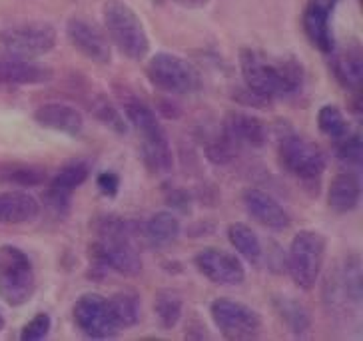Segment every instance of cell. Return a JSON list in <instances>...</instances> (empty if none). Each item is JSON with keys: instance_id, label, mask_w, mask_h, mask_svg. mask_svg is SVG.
I'll return each instance as SVG.
<instances>
[{"instance_id": "obj_1", "label": "cell", "mask_w": 363, "mask_h": 341, "mask_svg": "<svg viewBox=\"0 0 363 341\" xmlns=\"http://www.w3.org/2000/svg\"><path fill=\"white\" fill-rule=\"evenodd\" d=\"M240 68L247 92L266 102L298 94L303 86V66L296 58H272L252 48L240 52Z\"/></svg>"}, {"instance_id": "obj_2", "label": "cell", "mask_w": 363, "mask_h": 341, "mask_svg": "<svg viewBox=\"0 0 363 341\" xmlns=\"http://www.w3.org/2000/svg\"><path fill=\"white\" fill-rule=\"evenodd\" d=\"M108 40L130 60H142L150 52V38L140 16L122 0H108L102 9Z\"/></svg>"}, {"instance_id": "obj_3", "label": "cell", "mask_w": 363, "mask_h": 341, "mask_svg": "<svg viewBox=\"0 0 363 341\" xmlns=\"http://www.w3.org/2000/svg\"><path fill=\"white\" fill-rule=\"evenodd\" d=\"M128 122L142 140V156L152 172H170L174 166L170 142L154 110L140 100H130L124 106Z\"/></svg>"}, {"instance_id": "obj_4", "label": "cell", "mask_w": 363, "mask_h": 341, "mask_svg": "<svg viewBox=\"0 0 363 341\" xmlns=\"http://www.w3.org/2000/svg\"><path fill=\"white\" fill-rule=\"evenodd\" d=\"M36 289L33 262L21 247L0 245V298L11 306H22Z\"/></svg>"}, {"instance_id": "obj_5", "label": "cell", "mask_w": 363, "mask_h": 341, "mask_svg": "<svg viewBox=\"0 0 363 341\" xmlns=\"http://www.w3.org/2000/svg\"><path fill=\"white\" fill-rule=\"evenodd\" d=\"M325 259V237L315 230H301L288 250V272L296 286L311 289L320 279Z\"/></svg>"}, {"instance_id": "obj_6", "label": "cell", "mask_w": 363, "mask_h": 341, "mask_svg": "<svg viewBox=\"0 0 363 341\" xmlns=\"http://www.w3.org/2000/svg\"><path fill=\"white\" fill-rule=\"evenodd\" d=\"M146 78L154 88L168 94H192L202 84L200 72L188 60L170 52H158L150 58Z\"/></svg>"}, {"instance_id": "obj_7", "label": "cell", "mask_w": 363, "mask_h": 341, "mask_svg": "<svg viewBox=\"0 0 363 341\" xmlns=\"http://www.w3.org/2000/svg\"><path fill=\"white\" fill-rule=\"evenodd\" d=\"M56 46V28L48 22H26L0 30V52L33 60Z\"/></svg>"}, {"instance_id": "obj_8", "label": "cell", "mask_w": 363, "mask_h": 341, "mask_svg": "<svg viewBox=\"0 0 363 341\" xmlns=\"http://www.w3.org/2000/svg\"><path fill=\"white\" fill-rule=\"evenodd\" d=\"M281 166L301 181H318L325 170L323 150L308 138L289 132L279 142Z\"/></svg>"}, {"instance_id": "obj_9", "label": "cell", "mask_w": 363, "mask_h": 341, "mask_svg": "<svg viewBox=\"0 0 363 341\" xmlns=\"http://www.w3.org/2000/svg\"><path fill=\"white\" fill-rule=\"evenodd\" d=\"M210 313L216 328L228 340H254L262 330V318L256 309L242 301L220 298L212 301Z\"/></svg>"}, {"instance_id": "obj_10", "label": "cell", "mask_w": 363, "mask_h": 341, "mask_svg": "<svg viewBox=\"0 0 363 341\" xmlns=\"http://www.w3.org/2000/svg\"><path fill=\"white\" fill-rule=\"evenodd\" d=\"M74 323L86 337L92 340H108L118 333V325L112 311L108 306V299L98 294H84L78 298L72 309Z\"/></svg>"}, {"instance_id": "obj_11", "label": "cell", "mask_w": 363, "mask_h": 341, "mask_svg": "<svg viewBox=\"0 0 363 341\" xmlns=\"http://www.w3.org/2000/svg\"><path fill=\"white\" fill-rule=\"evenodd\" d=\"M92 256L100 266L116 272L120 276H138L142 272V259L138 250L134 247L130 237L124 235H100L92 245Z\"/></svg>"}, {"instance_id": "obj_12", "label": "cell", "mask_w": 363, "mask_h": 341, "mask_svg": "<svg viewBox=\"0 0 363 341\" xmlns=\"http://www.w3.org/2000/svg\"><path fill=\"white\" fill-rule=\"evenodd\" d=\"M196 267L203 277L218 286H240L246 279V269L242 262L218 247H206L196 256Z\"/></svg>"}, {"instance_id": "obj_13", "label": "cell", "mask_w": 363, "mask_h": 341, "mask_svg": "<svg viewBox=\"0 0 363 341\" xmlns=\"http://www.w3.org/2000/svg\"><path fill=\"white\" fill-rule=\"evenodd\" d=\"M340 0H310L303 12V30L310 43L323 54L335 50V38L331 30V18Z\"/></svg>"}, {"instance_id": "obj_14", "label": "cell", "mask_w": 363, "mask_h": 341, "mask_svg": "<svg viewBox=\"0 0 363 341\" xmlns=\"http://www.w3.org/2000/svg\"><path fill=\"white\" fill-rule=\"evenodd\" d=\"M66 36L78 52L96 65H110L112 48L108 36L98 30L94 24L84 18H70L66 22Z\"/></svg>"}, {"instance_id": "obj_15", "label": "cell", "mask_w": 363, "mask_h": 341, "mask_svg": "<svg viewBox=\"0 0 363 341\" xmlns=\"http://www.w3.org/2000/svg\"><path fill=\"white\" fill-rule=\"evenodd\" d=\"M224 132L235 146L262 148L267 142L266 124L254 114L232 110L224 120Z\"/></svg>"}, {"instance_id": "obj_16", "label": "cell", "mask_w": 363, "mask_h": 341, "mask_svg": "<svg viewBox=\"0 0 363 341\" xmlns=\"http://www.w3.org/2000/svg\"><path fill=\"white\" fill-rule=\"evenodd\" d=\"M244 203H246L247 213L256 220L257 224L269 230H286L291 224L289 213L284 210V206L274 200L269 194L250 188L244 192Z\"/></svg>"}, {"instance_id": "obj_17", "label": "cell", "mask_w": 363, "mask_h": 341, "mask_svg": "<svg viewBox=\"0 0 363 341\" xmlns=\"http://www.w3.org/2000/svg\"><path fill=\"white\" fill-rule=\"evenodd\" d=\"M34 120L43 126V128L60 132L66 136H80L84 130V116L80 110L68 106V104H58V102H50V104H43L34 112Z\"/></svg>"}, {"instance_id": "obj_18", "label": "cell", "mask_w": 363, "mask_h": 341, "mask_svg": "<svg viewBox=\"0 0 363 341\" xmlns=\"http://www.w3.org/2000/svg\"><path fill=\"white\" fill-rule=\"evenodd\" d=\"M52 68L44 65H36L26 58H0V82L9 86H33L44 84L52 80Z\"/></svg>"}, {"instance_id": "obj_19", "label": "cell", "mask_w": 363, "mask_h": 341, "mask_svg": "<svg viewBox=\"0 0 363 341\" xmlns=\"http://www.w3.org/2000/svg\"><path fill=\"white\" fill-rule=\"evenodd\" d=\"M359 200H362V181L355 172H342L331 180L328 206L333 212H352L359 206Z\"/></svg>"}, {"instance_id": "obj_20", "label": "cell", "mask_w": 363, "mask_h": 341, "mask_svg": "<svg viewBox=\"0 0 363 341\" xmlns=\"http://www.w3.org/2000/svg\"><path fill=\"white\" fill-rule=\"evenodd\" d=\"M40 212L36 198L26 192L0 194V224H24Z\"/></svg>"}, {"instance_id": "obj_21", "label": "cell", "mask_w": 363, "mask_h": 341, "mask_svg": "<svg viewBox=\"0 0 363 341\" xmlns=\"http://www.w3.org/2000/svg\"><path fill=\"white\" fill-rule=\"evenodd\" d=\"M144 235L152 245H170L180 235V222L172 212H156L144 225Z\"/></svg>"}, {"instance_id": "obj_22", "label": "cell", "mask_w": 363, "mask_h": 341, "mask_svg": "<svg viewBox=\"0 0 363 341\" xmlns=\"http://www.w3.org/2000/svg\"><path fill=\"white\" fill-rule=\"evenodd\" d=\"M335 76L340 78L345 88H352V90H359L363 80V56L359 46H353L350 50H345L335 58Z\"/></svg>"}, {"instance_id": "obj_23", "label": "cell", "mask_w": 363, "mask_h": 341, "mask_svg": "<svg viewBox=\"0 0 363 341\" xmlns=\"http://www.w3.org/2000/svg\"><path fill=\"white\" fill-rule=\"evenodd\" d=\"M46 180H48L46 168L36 164H12L0 168V181L9 186L34 188V186H43Z\"/></svg>"}, {"instance_id": "obj_24", "label": "cell", "mask_w": 363, "mask_h": 341, "mask_svg": "<svg viewBox=\"0 0 363 341\" xmlns=\"http://www.w3.org/2000/svg\"><path fill=\"white\" fill-rule=\"evenodd\" d=\"M228 240L230 244L234 245L235 252L240 256H244L247 262L252 264H257L259 257H262V242L257 234L246 224H232L228 228Z\"/></svg>"}, {"instance_id": "obj_25", "label": "cell", "mask_w": 363, "mask_h": 341, "mask_svg": "<svg viewBox=\"0 0 363 341\" xmlns=\"http://www.w3.org/2000/svg\"><path fill=\"white\" fill-rule=\"evenodd\" d=\"M182 309H184V301H182L180 291L176 289H160L154 299V313L160 321L164 330H172L178 325L182 318Z\"/></svg>"}, {"instance_id": "obj_26", "label": "cell", "mask_w": 363, "mask_h": 341, "mask_svg": "<svg viewBox=\"0 0 363 341\" xmlns=\"http://www.w3.org/2000/svg\"><path fill=\"white\" fill-rule=\"evenodd\" d=\"M108 306L112 311V318L116 321L118 330L132 328L140 320V301L136 294L132 291H118L108 299Z\"/></svg>"}, {"instance_id": "obj_27", "label": "cell", "mask_w": 363, "mask_h": 341, "mask_svg": "<svg viewBox=\"0 0 363 341\" xmlns=\"http://www.w3.org/2000/svg\"><path fill=\"white\" fill-rule=\"evenodd\" d=\"M276 308H278L281 320L288 323L289 330L294 331V333L301 335V333H306V331L310 330V313L299 301L289 298H279L276 299Z\"/></svg>"}, {"instance_id": "obj_28", "label": "cell", "mask_w": 363, "mask_h": 341, "mask_svg": "<svg viewBox=\"0 0 363 341\" xmlns=\"http://www.w3.org/2000/svg\"><path fill=\"white\" fill-rule=\"evenodd\" d=\"M318 126L333 142H337V140H342L343 136L350 134V126H347V120L343 116V112L333 104L321 106V110L318 112Z\"/></svg>"}, {"instance_id": "obj_29", "label": "cell", "mask_w": 363, "mask_h": 341, "mask_svg": "<svg viewBox=\"0 0 363 341\" xmlns=\"http://www.w3.org/2000/svg\"><path fill=\"white\" fill-rule=\"evenodd\" d=\"M88 174H90L88 164H84V162H70V164H66L65 168L54 176L50 186L72 194L76 188H80L88 180Z\"/></svg>"}, {"instance_id": "obj_30", "label": "cell", "mask_w": 363, "mask_h": 341, "mask_svg": "<svg viewBox=\"0 0 363 341\" xmlns=\"http://www.w3.org/2000/svg\"><path fill=\"white\" fill-rule=\"evenodd\" d=\"M337 144V158L345 164V166H352V168H359L363 162V142H362V134H347L343 136L342 140L335 142Z\"/></svg>"}, {"instance_id": "obj_31", "label": "cell", "mask_w": 363, "mask_h": 341, "mask_svg": "<svg viewBox=\"0 0 363 341\" xmlns=\"http://www.w3.org/2000/svg\"><path fill=\"white\" fill-rule=\"evenodd\" d=\"M235 148H238V146L225 136V132H222L220 136H216L214 140L208 142V146H206V156L214 162V164H218V166H224L228 162L234 160Z\"/></svg>"}, {"instance_id": "obj_32", "label": "cell", "mask_w": 363, "mask_h": 341, "mask_svg": "<svg viewBox=\"0 0 363 341\" xmlns=\"http://www.w3.org/2000/svg\"><path fill=\"white\" fill-rule=\"evenodd\" d=\"M50 325H52V320H50V315L48 313H36L33 320L28 321L24 328H22L21 333V340L22 341H40L44 340L46 335H48V331H50Z\"/></svg>"}, {"instance_id": "obj_33", "label": "cell", "mask_w": 363, "mask_h": 341, "mask_svg": "<svg viewBox=\"0 0 363 341\" xmlns=\"http://www.w3.org/2000/svg\"><path fill=\"white\" fill-rule=\"evenodd\" d=\"M94 112H96V118L100 122H104L106 126H110L112 130H116L118 134H124V132H126V122H124V118L120 116V112H118L116 108L112 106L108 100L100 98L96 102V106H94Z\"/></svg>"}, {"instance_id": "obj_34", "label": "cell", "mask_w": 363, "mask_h": 341, "mask_svg": "<svg viewBox=\"0 0 363 341\" xmlns=\"http://www.w3.org/2000/svg\"><path fill=\"white\" fill-rule=\"evenodd\" d=\"M44 203L56 216H65L68 212V208H70V192H65V190H58V188L50 186L44 194Z\"/></svg>"}, {"instance_id": "obj_35", "label": "cell", "mask_w": 363, "mask_h": 341, "mask_svg": "<svg viewBox=\"0 0 363 341\" xmlns=\"http://www.w3.org/2000/svg\"><path fill=\"white\" fill-rule=\"evenodd\" d=\"M96 184L104 196H116L118 188H120V178L114 172H104V174L98 176Z\"/></svg>"}, {"instance_id": "obj_36", "label": "cell", "mask_w": 363, "mask_h": 341, "mask_svg": "<svg viewBox=\"0 0 363 341\" xmlns=\"http://www.w3.org/2000/svg\"><path fill=\"white\" fill-rule=\"evenodd\" d=\"M176 2L186 6V9H200L203 4H208V0H176Z\"/></svg>"}, {"instance_id": "obj_37", "label": "cell", "mask_w": 363, "mask_h": 341, "mask_svg": "<svg viewBox=\"0 0 363 341\" xmlns=\"http://www.w3.org/2000/svg\"><path fill=\"white\" fill-rule=\"evenodd\" d=\"M4 330V318H2V313H0V331Z\"/></svg>"}]
</instances>
